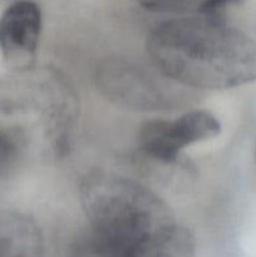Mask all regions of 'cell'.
I'll return each mask as SVG.
<instances>
[{
  "label": "cell",
  "mask_w": 256,
  "mask_h": 257,
  "mask_svg": "<svg viewBox=\"0 0 256 257\" xmlns=\"http://www.w3.org/2000/svg\"><path fill=\"white\" fill-rule=\"evenodd\" d=\"M242 0H203L198 7L197 14L217 20H226V10L232 5L240 4Z\"/></svg>",
  "instance_id": "obj_10"
},
{
  "label": "cell",
  "mask_w": 256,
  "mask_h": 257,
  "mask_svg": "<svg viewBox=\"0 0 256 257\" xmlns=\"http://www.w3.org/2000/svg\"><path fill=\"white\" fill-rule=\"evenodd\" d=\"M145 9L153 13H187L191 10L197 12L203 0H136Z\"/></svg>",
  "instance_id": "obj_9"
},
{
  "label": "cell",
  "mask_w": 256,
  "mask_h": 257,
  "mask_svg": "<svg viewBox=\"0 0 256 257\" xmlns=\"http://www.w3.org/2000/svg\"><path fill=\"white\" fill-rule=\"evenodd\" d=\"M24 156V150L17 142L0 136V180L9 177Z\"/></svg>",
  "instance_id": "obj_8"
},
{
  "label": "cell",
  "mask_w": 256,
  "mask_h": 257,
  "mask_svg": "<svg viewBox=\"0 0 256 257\" xmlns=\"http://www.w3.org/2000/svg\"><path fill=\"white\" fill-rule=\"evenodd\" d=\"M221 132L217 118L205 109L186 112L176 119H151L141 125L138 145L151 162L163 167L185 165L181 151L195 143L212 140Z\"/></svg>",
  "instance_id": "obj_5"
},
{
  "label": "cell",
  "mask_w": 256,
  "mask_h": 257,
  "mask_svg": "<svg viewBox=\"0 0 256 257\" xmlns=\"http://www.w3.org/2000/svg\"><path fill=\"white\" fill-rule=\"evenodd\" d=\"M79 195L88 220L80 237L95 257H133L178 223L160 196L114 173H88Z\"/></svg>",
  "instance_id": "obj_2"
},
{
  "label": "cell",
  "mask_w": 256,
  "mask_h": 257,
  "mask_svg": "<svg viewBox=\"0 0 256 257\" xmlns=\"http://www.w3.org/2000/svg\"><path fill=\"white\" fill-rule=\"evenodd\" d=\"M39 226L20 212L0 210V257H44Z\"/></svg>",
  "instance_id": "obj_7"
},
{
  "label": "cell",
  "mask_w": 256,
  "mask_h": 257,
  "mask_svg": "<svg viewBox=\"0 0 256 257\" xmlns=\"http://www.w3.org/2000/svg\"><path fill=\"white\" fill-rule=\"evenodd\" d=\"M95 85L113 104L136 112L176 110L187 104L192 94L190 88L173 82L156 67L120 57L99 63Z\"/></svg>",
  "instance_id": "obj_4"
},
{
  "label": "cell",
  "mask_w": 256,
  "mask_h": 257,
  "mask_svg": "<svg viewBox=\"0 0 256 257\" xmlns=\"http://www.w3.org/2000/svg\"><path fill=\"white\" fill-rule=\"evenodd\" d=\"M152 64L190 89L221 90L256 80V43L248 35L197 14L157 25L147 39Z\"/></svg>",
  "instance_id": "obj_1"
},
{
  "label": "cell",
  "mask_w": 256,
  "mask_h": 257,
  "mask_svg": "<svg viewBox=\"0 0 256 257\" xmlns=\"http://www.w3.org/2000/svg\"><path fill=\"white\" fill-rule=\"evenodd\" d=\"M42 25V10L33 0H17L0 17V52L14 72L34 65Z\"/></svg>",
  "instance_id": "obj_6"
},
{
  "label": "cell",
  "mask_w": 256,
  "mask_h": 257,
  "mask_svg": "<svg viewBox=\"0 0 256 257\" xmlns=\"http://www.w3.org/2000/svg\"><path fill=\"white\" fill-rule=\"evenodd\" d=\"M255 158H256V151H255Z\"/></svg>",
  "instance_id": "obj_11"
},
{
  "label": "cell",
  "mask_w": 256,
  "mask_h": 257,
  "mask_svg": "<svg viewBox=\"0 0 256 257\" xmlns=\"http://www.w3.org/2000/svg\"><path fill=\"white\" fill-rule=\"evenodd\" d=\"M74 117V94L57 73L30 68L0 79V136L25 153L38 138L64 150Z\"/></svg>",
  "instance_id": "obj_3"
}]
</instances>
